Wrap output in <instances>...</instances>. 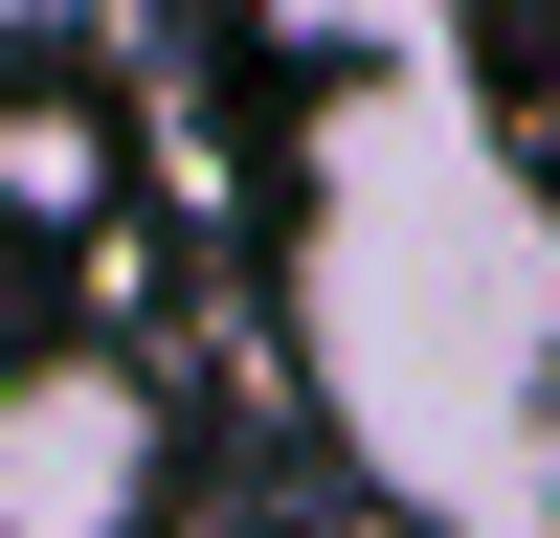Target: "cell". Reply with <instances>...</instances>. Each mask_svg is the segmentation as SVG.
Returning a JSON list of instances; mask_svg holds the SVG:
<instances>
[{"instance_id":"1","label":"cell","mask_w":560,"mask_h":538,"mask_svg":"<svg viewBox=\"0 0 560 538\" xmlns=\"http://www.w3.org/2000/svg\"><path fill=\"white\" fill-rule=\"evenodd\" d=\"M314 426L448 538H560V179L448 68H359L292 134Z\"/></svg>"},{"instance_id":"4","label":"cell","mask_w":560,"mask_h":538,"mask_svg":"<svg viewBox=\"0 0 560 538\" xmlns=\"http://www.w3.org/2000/svg\"><path fill=\"white\" fill-rule=\"evenodd\" d=\"M269 45H292L314 90H359V68H448V0H247Z\"/></svg>"},{"instance_id":"6","label":"cell","mask_w":560,"mask_h":538,"mask_svg":"<svg viewBox=\"0 0 560 538\" xmlns=\"http://www.w3.org/2000/svg\"><path fill=\"white\" fill-rule=\"evenodd\" d=\"M135 538H224V516H135Z\"/></svg>"},{"instance_id":"5","label":"cell","mask_w":560,"mask_h":538,"mask_svg":"<svg viewBox=\"0 0 560 538\" xmlns=\"http://www.w3.org/2000/svg\"><path fill=\"white\" fill-rule=\"evenodd\" d=\"M45 23H113V0H0V45H45Z\"/></svg>"},{"instance_id":"3","label":"cell","mask_w":560,"mask_h":538,"mask_svg":"<svg viewBox=\"0 0 560 538\" xmlns=\"http://www.w3.org/2000/svg\"><path fill=\"white\" fill-rule=\"evenodd\" d=\"M113 224V113L90 90H0V247H90Z\"/></svg>"},{"instance_id":"2","label":"cell","mask_w":560,"mask_h":538,"mask_svg":"<svg viewBox=\"0 0 560 538\" xmlns=\"http://www.w3.org/2000/svg\"><path fill=\"white\" fill-rule=\"evenodd\" d=\"M179 493V404L113 337H0V538H135Z\"/></svg>"}]
</instances>
